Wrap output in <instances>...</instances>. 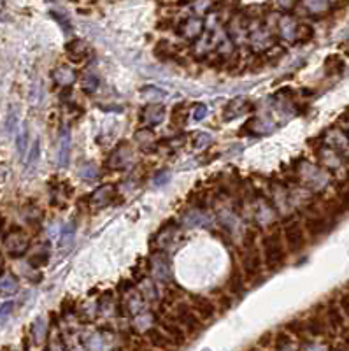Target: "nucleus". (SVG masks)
<instances>
[{"instance_id": "38", "label": "nucleus", "mask_w": 349, "mask_h": 351, "mask_svg": "<svg viewBox=\"0 0 349 351\" xmlns=\"http://www.w3.org/2000/svg\"><path fill=\"white\" fill-rule=\"evenodd\" d=\"M2 272H4V256L0 255V276H2Z\"/></svg>"}, {"instance_id": "30", "label": "nucleus", "mask_w": 349, "mask_h": 351, "mask_svg": "<svg viewBox=\"0 0 349 351\" xmlns=\"http://www.w3.org/2000/svg\"><path fill=\"white\" fill-rule=\"evenodd\" d=\"M207 113H209V109L206 108V104H197L193 108V113H191V118L195 119V121H200V119H204L207 116Z\"/></svg>"}, {"instance_id": "15", "label": "nucleus", "mask_w": 349, "mask_h": 351, "mask_svg": "<svg viewBox=\"0 0 349 351\" xmlns=\"http://www.w3.org/2000/svg\"><path fill=\"white\" fill-rule=\"evenodd\" d=\"M20 283L14 274H2L0 276V297H11L18 292Z\"/></svg>"}, {"instance_id": "17", "label": "nucleus", "mask_w": 349, "mask_h": 351, "mask_svg": "<svg viewBox=\"0 0 349 351\" xmlns=\"http://www.w3.org/2000/svg\"><path fill=\"white\" fill-rule=\"evenodd\" d=\"M148 339L155 348H160V349H167L169 346H172L174 342L169 339L167 336H165L163 332L156 330V328H151V330H148Z\"/></svg>"}, {"instance_id": "33", "label": "nucleus", "mask_w": 349, "mask_h": 351, "mask_svg": "<svg viewBox=\"0 0 349 351\" xmlns=\"http://www.w3.org/2000/svg\"><path fill=\"white\" fill-rule=\"evenodd\" d=\"M230 288H232L233 293H241L242 288H244V283H242V277L235 272V279H230Z\"/></svg>"}, {"instance_id": "8", "label": "nucleus", "mask_w": 349, "mask_h": 351, "mask_svg": "<svg viewBox=\"0 0 349 351\" xmlns=\"http://www.w3.org/2000/svg\"><path fill=\"white\" fill-rule=\"evenodd\" d=\"M190 307L202 320H211L216 314V306L207 297H202V295H191Z\"/></svg>"}, {"instance_id": "28", "label": "nucleus", "mask_w": 349, "mask_h": 351, "mask_svg": "<svg viewBox=\"0 0 349 351\" xmlns=\"http://www.w3.org/2000/svg\"><path fill=\"white\" fill-rule=\"evenodd\" d=\"M39 149H41V143H39V139H35V141H33V144H32L30 155H28V158H27V167H28V169H32V167L37 164V160H39Z\"/></svg>"}, {"instance_id": "36", "label": "nucleus", "mask_w": 349, "mask_h": 351, "mask_svg": "<svg viewBox=\"0 0 349 351\" xmlns=\"http://www.w3.org/2000/svg\"><path fill=\"white\" fill-rule=\"evenodd\" d=\"M340 307H342L344 312L349 316V295H342V297H340Z\"/></svg>"}, {"instance_id": "16", "label": "nucleus", "mask_w": 349, "mask_h": 351, "mask_svg": "<svg viewBox=\"0 0 349 351\" xmlns=\"http://www.w3.org/2000/svg\"><path fill=\"white\" fill-rule=\"evenodd\" d=\"M161 328H163L165 336H167L169 339L174 342V344H185V341H186L185 332H182V328L177 323H174V322H161Z\"/></svg>"}, {"instance_id": "3", "label": "nucleus", "mask_w": 349, "mask_h": 351, "mask_svg": "<svg viewBox=\"0 0 349 351\" xmlns=\"http://www.w3.org/2000/svg\"><path fill=\"white\" fill-rule=\"evenodd\" d=\"M251 242L253 241H249L248 250H244V253H242L241 262L246 277H256L260 271H262V256H260V251Z\"/></svg>"}, {"instance_id": "27", "label": "nucleus", "mask_w": 349, "mask_h": 351, "mask_svg": "<svg viewBox=\"0 0 349 351\" xmlns=\"http://www.w3.org/2000/svg\"><path fill=\"white\" fill-rule=\"evenodd\" d=\"M204 215L202 213H198V211H191L188 213L185 218H182V223L185 225H188V226H198V225H202L204 223Z\"/></svg>"}, {"instance_id": "21", "label": "nucleus", "mask_w": 349, "mask_h": 351, "mask_svg": "<svg viewBox=\"0 0 349 351\" xmlns=\"http://www.w3.org/2000/svg\"><path fill=\"white\" fill-rule=\"evenodd\" d=\"M27 146H28V123L25 121L23 125H20L18 137H16V148H18V153H20V156H21V158L25 156Z\"/></svg>"}, {"instance_id": "4", "label": "nucleus", "mask_w": 349, "mask_h": 351, "mask_svg": "<svg viewBox=\"0 0 349 351\" xmlns=\"http://www.w3.org/2000/svg\"><path fill=\"white\" fill-rule=\"evenodd\" d=\"M174 318H176V322L174 323L182 325V327L191 334H197V332L202 330V323H200L198 316L195 314V312L191 311V307L186 306V304H179V306L176 307V314H174Z\"/></svg>"}, {"instance_id": "23", "label": "nucleus", "mask_w": 349, "mask_h": 351, "mask_svg": "<svg viewBox=\"0 0 349 351\" xmlns=\"http://www.w3.org/2000/svg\"><path fill=\"white\" fill-rule=\"evenodd\" d=\"M76 230H78V225L74 223V221H69L65 226H63V232H62V241H60V246H70L72 242H74V237H76Z\"/></svg>"}, {"instance_id": "14", "label": "nucleus", "mask_w": 349, "mask_h": 351, "mask_svg": "<svg viewBox=\"0 0 349 351\" xmlns=\"http://www.w3.org/2000/svg\"><path fill=\"white\" fill-rule=\"evenodd\" d=\"M51 78L57 84H60V86H72V84L76 83V79H78V76H76V72L72 71L69 67H58L53 71V74H51Z\"/></svg>"}, {"instance_id": "35", "label": "nucleus", "mask_w": 349, "mask_h": 351, "mask_svg": "<svg viewBox=\"0 0 349 351\" xmlns=\"http://www.w3.org/2000/svg\"><path fill=\"white\" fill-rule=\"evenodd\" d=\"M11 311H12V302H7V304H4V306H0V322L6 320L7 316L11 314Z\"/></svg>"}, {"instance_id": "6", "label": "nucleus", "mask_w": 349, "mask_h": 351, "mask_svg": "<svg viewBox=\"0 0 349 351\" xmlns=\"http://www.w3.org/2000/svg\"><path fill=\"white\" fill-rule=\"evenodd\" d=\"M114 199H116V188L113 185H102L91 194L90 204L95 211H99V209H104L113 204Z\"/></svg>"}, {"instance_id": "29", "label": "nucleus", "mask_w": 349, "mask_h": 351, "mask_svg": "<svg viewBox=\"0 0 349 351\" xmlns=\"http://www.w3.org/2000/svg\"><path fill=\"white\" fill-rule=\"evenodd\" d=\"M49 260V253L48 251H37L35 255L30 256V265L32 267H42V265H46Z\"/></svg>"}, {"instance_id": "34", "label": "nucleus", "mask_w": 349, "mask_h": 351, "mask_svg": "<svg viewBox=\"0 0 349 351\" xmlns=\"http://www.w3.org/2000/svg\"><path fill=\"white\" fill-rule=\"evenodd\" d=\"M195 141H198L197 144H193L195 148H204V146H207V144L211 143V135L209 134H204V132H200V134L195 135Z\"/></svg>"}, {"instance_id": "26", "label": "nucleus", "mask_w": 349, "mask_h": 351, "mask_svg": "<svg viewBox=\"0 0 349 351\" xmlns=\"http://www.w3.org/2000/svg\"><path fill=\"white\" fill-rule=\"evenodd\" d=\"M140 95H142V98H148V100H160V98L167 97V92L156 86H144L140 90Z\"/></svg>"}, {"instance_id": "31", "label": "nucleus", "mask_w": 349, "mask_h": 351, "mask_svg": "<svg viewBox=\"0 0 349 351\" xmlns=\"http://www.w3.org/2000/svg\"><path fill=\"white\" fill-rule=\"evenodd\" d=\"M328 320L334 327H340V325H342V316H340L337 307H330L328 309Z\"/></svg>"}, {"instance_id": "25", "label": "nucleus", "mask_w": 349, "mask_h": 351, "mask_svg": "<svg viewBox=\"0 0 349 351\" xmlns=\"http://www.w3.org/2000/svg\"><path fill=\"white\" fill-rule=\"evenodd\" d=\"M81 88H83L84 93L91 95V93H95L97 88H99V78L93 74H86L83 79H81Z\"/></svg>"}, {"instance_id": "22", "label": "nucleus", "mask_w": 349, "mask_h": 351, "mask_svg": "<svg viewBox=\"0 0 349 351\" xmlns=\"http://www.w3.org/2000/svg\"><path fill=\"white\" fill-rule=\"evenodd\" d=\"M46 332H48V323H46V320L41 316V318H37L35 322H33V327H32L33 341H35L37 344H41V342L44 341V337H46Z\"/></svg>"}, {"instance_id": "19", "label": "nucleus", "mask_w": 349, "mask_h": 351, "mask_svg": "<svg viewBox=\"0 0 349 351\" xmlns=\"http://www.w3.org/2000/svg\"><path fill=\"white\" fill-rule=\"evenodd\" d=\"M248 108H249V104L244 100V98H233V100L228 102L227 108H225V113L233 111V113L228 116V119H232V118H237V116H241V114H244L246 111H248Z\"/></svg>"}, {"instance_id": "18", "label": "nucleus", "mask_w": 349, "mask_h": 351, "mask_svg": "<svg viewBox=\"0 0 349 351\" xmlns=\"http://www.w3.org/2000/svg\"><path fill=\"white\" fill-rule=\"evenodd\" d=\"M18 123H20V109H18V106H9V109H7V116H6V123H4L7 134H9V135L14 134V130L18 128Z\"/></svg>"}, {"instance_id": "10", "label": "nucleus", "mask_w": 349, "mask_h": 351, "mask_svg": "<svg viewBox=\"0 0 349 351\" xmlns=\"http://www.w3.org/2000/svg\"><path fill=\"white\" fill-rule=\"evenodd\" d=\"M165 119V108L160 104H150L142 111V123L146 127H155L160 125Z\"/></svg>"}, {"instance_id": "5", "label": "nucleus", "mask_w": 349, "mask_h": 351, "mask_svg": "<svg viewBox=\"0 0 349 351\" xmlns=\"http://www.w3.org/2000/svg\"><path fill=\"white\" fill-rule=\"evenodd\" d=\"M284 241H286V246L291 253H299V251L304 250L305 235H304V229L300 226V223L293 221V223L284 226Z\"/></svg>"}, {"instance_id": "39", "label": "nucleus", "mask_w": 349, "mask_h": 351, "mask_svg": "<svg viewBox=\"0 0 349 351\" xmlns=\"http://www.w3.org/2000/svg\"><path fill=\"white\" fill-rule=\"evenodd\" d=\"M2 225H4V220H2V216H0V229H2Z\"/></svg>"}, {"instance_id": "11", "label": "nucleus", "mask_w": 349, "mask_h": 351, "mask_svg": "<svg viewBox=\"0 0 349 351\" xmlns=\"http://www.w3.org/2000/svg\"><path fill=\"white\" fill-rule=\"evenodd\" d=\"M70 132L69 130H62L60 134V141H58V167L63 169V167L69 165V156H70Z\"/></svg>"}, {"instance_id": "7", "label": "nucleus", "mask_w": 349, "mask_h": 351, "mask_svg": "<svg viewBox=\"0 0 349 351\" xmlns=\"http://www.w3.org/2000/svg\"><path fill=\"white\" fill-rule=\"evenodd\" d=\"M132 162H134L132 148L128 144H121V146H118L113 153H111L107 165L113 170H121V169H126L128 165H132Z\"/></svg>"}, {"instance_id": "9", "label": "nucleus", "mask_w": 349, "mask_h": 351, "mask_svg": "<svg viewBox=\"0 0 349 351\" xmlns=\"http://www.w3.org/2000/svg\"><path fill=\"white\" fill-rule=\"evenodd\" d=\"M65 51H67V55H69V58L72 60V62H78V63L88 60V58H90V53H91L88 42L79 41V39L70 41L69 44L65 46Z\"/></svg>"}, {"instance_id": "2", "label": "nucleus", "mask_w": 349, "mask_h": 351, "mask_svg": "<svg viewBox=\"0 0 349 351\" xmlns=\"http://www.w3.org/2000/svg\"><path fill=\"white\" fill-rule=\"evenodd\" d=\"M4 248L11 256H21L27 253L28 248H30V239L23 230L14 229L12 232L7 234L6 241H4Z\"/></svg>"}, {"instance_id": "40", "label": "nucleus", "mask_w": 349, "mask_h": 351, "mask_svg": "<svg viewBox=\"0 0 349 351\" xmlns=\"http://www.w3.org/2000/svg\"><path fill=\"white\" fill-rule=\"evenodd\" d=\"M206 351H209V349H206Z\"/></svg>"}, {"instance_id": "37", "label": "nucleus", "mask_w": 349, "mask_h": 351, "mask_svg": "<svg viewBox=\"0 0 349 351\" xmlns=\"http://www.w3.org/2000/svg\"><path fill=\"white\" fill-rule=\"evenodd\" d=\"M342 207H344V209H349V194H347V195H344V199H342Z\"/></svg>"}, {"instance_id": "24", "label": "nucleus", "mask_w": 349, "mask_h": 351, "mask_svg": "<svg viewBox=\"0 0 349 351\" xmlns=\"http://www.w3.org/2000/svg\"><path fill=\"white\" fill-rule=\"evenodd\" d=\"M202 20L198 18H191L188 23L185 25V33L190 37V39H197V37L202 33Z\"/></svg>"}, {"instance_id": "13", "label": "nucleus", "mask_w": 349, "mask_h": 351, "mask_svg": "<svg viewBox=\"0 0 349 351\" xmlns=\"http://www.w3.org/2000/svg\"><path fill=\"white\" fill-rule=\"evenodd\" d=\"M151 271L156 279H169L170 277V264L163 255H155L151 258Z\"/></svg>"}, {"instance_id": "12", "label": "nucleus", "mask_w": 349, "mask_h": 351, "mask_svg": "<svg viewBox=\"0 0 349 351\" xmlns=\"http://www.w3.org/2000/svg\"><path fill=\"white\" fill-rule=\"evenodd\" d=\"M330 229H332L330 221L323 216H313V218H307V221H305V230H307L309 235H313V237L325 235Z\"/></svg>"}, {"instance_id": "1", "label": "nucleus", "mask_w": 349, "mask_h": 351, "mask_svg": "<svg viewBox=\"0 0 349 351\" xmlns=\"http://www.w3.org/2000/svg\"><path fill=\"white\" fill-rule=\"evenodd\" d=\"M262 253H263V262H265V265L270 269V271L283 267L284 260H286V253H284L283 242H281V237L278 234L267 235V237L263 239Z\"/></svg>"}, {"instance_id": "20", "label": "nucleus", "mask_w": 349, "mask_h": 351, "mask_svg": "<svg viewBox=\"0 0 349 351\" xmlns=\"http://www.w3.org/2000/svg\"><path fill=\"white\" fill-rule=\"evenodd\" d=\"M79 178L83 179V181H93V179L99 178V169H97V165L93 164V162H84V164L79 165V170H78Z\"/></svg>"}, {"instance_id": "32", "label": "nucleus", "mask_w": 349, "mask_h": 351, "mask_svg": "<svg viewBox=\"0 0 349 351\" xmlns=\"http://www.w3.org/2000/svg\"><path fill=\"white\" fill-rule=\"evenodd\" d=\"M170 174L169 170H161V172H158L155 176V179H153V183H155V186H161V185H167V183L170 181Z\"/></svg>"}]
</instances>
